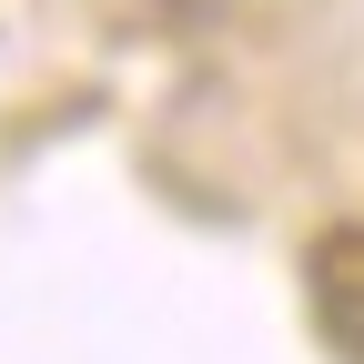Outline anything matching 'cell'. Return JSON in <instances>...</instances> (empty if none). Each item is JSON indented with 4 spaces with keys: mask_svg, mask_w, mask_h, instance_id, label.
I'll list each match as a JSON object with an SVG mask.
<instances>
[{
    "mask_svg": "<svg viewBox=\"0 0 364 364\" xmlns=\"http://www.w3.org/2000/svg\"><path fill=\"white\" fill-rule=\"evenodd\" d=\"M304 284H314V324H324V344L364 364V223H334V233L304 253Z\"/></svg>",
    "mask_w": 364,
    "mask_h": 364,
    "instance_id": "obj_1",
    "label": "cell"
}]
</instances>
